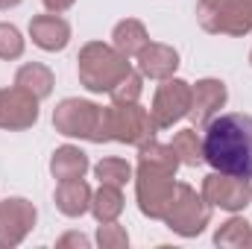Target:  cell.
<instances>
[{"label": "cell", "instance_id": "obj_31", "mask_svg": "<svg viewBox=\"0 0 252 249\" xmlns=\"http://www.w3.org/2000/svg\"><path fill=\"white\" fill-rule=\"evenodd\" d=\"M250 64H252V50H250Z\"/></svg>", "mask_w": 252, "mask_h": 249}, {"label": "cell", "instance_id": "obj_9", "mask_svg": "<svg viewBox=\"0 0 252 249\" xmlns=\"http://www.w3.org/2000/svg\"><path fill=\"white\" fill-rule=\"evenodd\" d=\"M38 220V211L24 196L0 199V249H15L24 244V238L32 232Z\"/></svg>", "mask_w": 252, "mask_h": 249}, {"label": "cell", "instance_id": "obj_3", "mask_svg": "<svg viewBox=\"0 0 252 249\" xmlns=\"http://www.w3.org/2000/svg\"><path fill=\"white\" fill-rule=\"evenodd\" d=\"M135 199L144 217L150 220H164L173 199H176V173L164 170V167H153V164H141L135 167Z\"/></svg>", "mask_w": 252, "mask_h": 249}, {"label": "cell", "instance_id": "obj_20", "mask_svg": "<svg viewBox=\"0 0 252 249\" xmlns=\"http://www.w3.org/2000/svg\"><path fill=\"white\" fill-rule=\"evenodd\" d=\"M170 147H173L179 164H185V167L202 164V135H199V129H179L173 135Z\"/></svg>", "mask_w": 252, "mask_h": 249}, {"label": "cell", "instance_id": "obj_7", "mask_svg": "<svg viewBox=\"0 0 252 249\" xmlns=\"http://www.w3.org/2000/svg\"><path fill=\"white\" fill-rule=\"evenodd\" d=\"M199 193L211 208H223L229 214H238L252 202V179H241V176H229V173L214 170L202 179Z\"/></svg>", "mask_w": 252, "mask_h": 249}, {"label": "cell", "instance_id": "obj_18", "mask_svg": "<svg viewBox=\"0 0 252 249\" xmlns=\"http://www.w3.org/2000/svg\"><path fill=\"white\" fill-rule=\"evenodd\" d=\"M252 32V0H223L220 35H250Z\"/></svg>", "mask_w": 252, "mask_h": 249}, {"label": "cell", "instance_id": "obj_5", "mask_svg": "<svg viewBox=\"0 0 252 249\" xmlns=\"http://www.w3.org/2000/svg\"><path fill=\"white\" fill-rule=\"evenodd\" d=\"M106 124H109V141H121L129 147H141L153 141L158 132V126L153 124V115L138 103H124V106L112 103L106 109Z\"/></svg>", "mask_w": 252, "mask_h": 249}, {"label": "cell", "instance_id": "obj_29", "mask_svg": "<svg viewBox=\"0 0 252 249\" xmlns=\"http://www.w3.org/2000/svg\"><path fill=\"white\" fill-rule=\"evenodd\" d=\"M41 3H44V9H47V12H56V15H62V12H67V9H70L76 0H41Z\"/></svg>", "mask_w": 252, "mask_h": 249}, {"label": "cell", "instance_id": "obj_4", "mask_svg": "<svg viewBox=\"0 0 252 249\" xmlns=\"http://www.w3.org/2000/svg\"><path fill=\"white\" fill-rule=\"evenodd\" d=\"M167 229L176 232L179 238H196L205 232V226L211 223V205L202 199V193H196L190 185L179 182L176 187V199L164 217Z\"/></svg>", "mask_w": 252, "mask_h": 249}, {"label": "cell", "instance_id": "obj_17", "mask_svg": "<svg viewBox=\"0 0 252 249\" xmlns=\"http://www.w3.org/2000/svg\"><path fill=\"white\" fill-rule=\"evenodd\" d=\"M15 85H21L24 91H30L35 100H47L53 94V85H56V76L47 64L41 62H27L18 67L15 73Z\"/></svg>", "mask_w": 252, "mask_h": 249}, {"label": "cell", "instance_id": "obj_8", "mask_svg": "<svg viewBox=\"0 0 252 249\" xmlns=\"http://www.w3.org/2000/svg\"><path fill=\"white\" fill-rule=\"evenodd\" d=\"M188 112H190V82L179 79V76L161 79V85L156 88L153 106H150L153 124L158 129H170L182 118H188Z\"/></svg>", "mask_w": 252, "mask_h": 249}, {"label": "cell", "instance_id": "obj_11", "mask_svg": "<svg viewBox=\"0 0 252 249\" xmlns=\"http://www.w3.org/2000/svg\"><path fill=\"white\" fill-rule=\"evenodd\" d=\"M226 100H229V88H226V82L223 79H214V76H205V79H199L196 85H190V124L193 129H205V126L211 124L217 115H220V109L226 106Z\"/></svg>", "mask_w": 252, "mask_h": 249}, {"label": "cell", "instance_id": "obj_10", "mask_svg": "<svg viewBox=\"0 0 252 249\" xmlns=\"http://www.w3.org/2000/svg\"><path fill=\"white\" fill-rule=\"evenodd\" d=\"M38 103L30 91L21 85L0 88V129L6 132H24L38 124Z\"/></svg>", "mask_w": 252, "mask_h": 249}, {"label": "cell", "instance_id": "obj_2", "mask_svg": "<svg viewBox=\"0 0 252 249\" xmlns=\"http://www.w3.org/2000/svg\"><path fill=\"white\" fill-rule=\"evenodd\" d=\"M129 70H132L129 59L106 41H88V44H82V50L76 56L79 82L91 94H109Z\"/></svg>", "mask_w": 252, "mask_h": 249}, {"label": "cell", "instance_id": "obj_25", "mask_svg": "<svg viewBox=\"0 0 252 249\" xmlns=\"http://www.w3.org/2000/svg\"><path fill=\"white\" fill-rule=\"evenodd\" d=\"M24 47H27V41H24L21 30L15 24H0V59L3 62L21 59L24 56Z\"/></svg>", "mask_w": 252, "mask_h": 249}, {"label": "cell", "instance_id": "obj_27", "mask_svg": "<svg viewBox=\"0 0 252 249\" xmlns=\"http://www.w3.org/2000/svg\"><path fill=\"white\" fill-rule=\"evenodd\" d=\"M97 244L103 249H124L129 247V235H126L124 226H118V220L115 223H100L97 226Z\"/></svg>", "mask_w": 252, "mask_h": 249}, {"label": "cell", "instance_id": "obj_16", "mask_svg": "<svg viewBox=\"0 0 252 249\" xmlns=\"http://www.w3.org/2000/svg\"><path fill=\"white\" fill-rule=\"evenodd\" d=\"M88 167H91L88 156H85L79 147H73V144L56 147L53 156H50V173H53V179H59V182L82 179V176L88 173Z\"/></svg>", "mask_w": 252, "mask_h": 249}, {"label": "cell", "instance_id": "obj_19", "mask_svg": "<svg viewBox=\"0 0 252 249\" xmlns=\"http://www.w3.org/2000/svg\"><path fill=\"white\" fill-rule=\"evenodd\" d=\"M91 214L97 223H115L124 214V193L115 185H100L91 196Z\"/></svg>", "mask_w": 252, "mask_h": 249}, {"label": "cell", "instance_id": "obj_26", "mask_svg": "<svg viewBox=\"0 0 252 249\" xmlns=\"http://www.w3.org/2000/svg\"><path fill=\"white\" fill-rule=\"evenodd\" d=\"M220 18H223V0H196V24L205 32L220 35Z\"/></svg>", "mask_w": 252, "mask_h": 249}, {"label": "cell", "instance_id": "obj_21", "mask_svg": "<svg viewBox=\"0 0 252 249\" xmlns=\"http://www.w3.org/2000/svg\"><path fill=\"white\" fill-rule=\"evenodd\" d=\"M252 226L244 217H229L217 232H214V244L223 249H250Z\"/></svg>", "mask_w": 252, "mask_h": 249}, {"label": "cell", "instance_id": "obj_14", "mask_svg": "<svg viewBox=\"0 0 252 249\" xmlns=\"http://www.w3.org/2000/svg\"><path fill=\"white\" fill-rule=\"evenodd\" d=\"M91 196L94 190L85 179H67V182H59L53 202L64 217H82L85 211H91Z\"/></svg>", "mask_w": 252, "mask_h": 249}, {"label": "cell", "instance_id": "obj_30", "mask_svg": "<svg viewBox=\"0 0 252 249\" xmlns=\"http://www.w3.org/2000/svg\"><path fill=\"white\" fill-rule=\"evenodd\" d=\"M15 6H21V0H0V12H9Z\"/></svg>", "mask_w": 252, "mask_h": 249}, {"label": "cell", "instance_id": "obj_22", "mask_svg": "<svg viewBox=\"0 0 252 249\" xmlns=\"http://www.w3.org/2000/svg\"><path fill=\"white\" fill-rule=\"evenodd\" d=\"M94 176L100 179V185L124 187L126 182L135 179V170H132V164H129L126 158H115V156H109V158H103V161L94 164Z\"/></svg>", "mask_w": 252, "mask_h": 249}, {"label": "cell", "instance_id": "obj_13", "mask_svg": "<svg viewBox=\"0 0 252 249\" xmlns=\"http://www.w3.org/2000/svg\"><path fill=\"white\" fill-rule=\"evenodd\" d=\"M30 38H32L35 47H41L47 53H59L70 41V24L64 21L62 15H56V12L35 15L30 21Z\"/></svg>", "mask_w": 252, "mask_h": 249}, {"label": "cell", "instance_id": "obj_1", "mask_svg": "<svg viewBox=\"0 0 252 249\" xmlns=\"http://www.w3.org/2000/svg\"><path fill=\"white\" fill-rule=\"evenodd\" d=\"M202 161L211 170L252 179V115H217L202 129Z\"/></svg>", "mask_w": 252, "mask_h": 249}, {"label": "cell", "instance_id": "obj_15", "mask_svg": "<svg viewBox=\"0 0 252 249\" xmlns=\"http://www.w3.org/2000/svg\"><path fill=\"white\" fill-rule=\"evenodd\" d=\"M147 44H150V32H147L144 21L124 18V21L115 24V30H112V47L118 53H124L126 59H135Z\"/></svg>", "mask_w": 252, "mask_h": 249}, {"label": "cell", "instance_id": "obj_24", "mask_svg": "<svg viewBox=\"0 0 252 249\" xmlns=\"http://www.w3.org/2000/svg\"><path fill=\"white\" fill-rule=\"evenodd\" d=\"M141 94H144V76H141L138 70H129L124 79L109 91V97H112V103H115V106L138 103V100H141Z\"/></svg>", "mask_w": 252, "mask_h": 249}, {"label": "cell", "instance_id": "obj_23", "mask_svg": "<svg viewBox=\"0 0 252 249\" xmlns=\"http://www.w3.org/2000/svg\"><path fill=\"white\" fill-rule=\"evenodd\" d=\"M138 161H141V164H153V167H164V170H170V173L179 170V158H176L173 147H170V144H158L156 138L138 147Z\"/></svg>", "mask_w": 252, "mask_h": 249}, {"label": "cell", "instance_id": "obj_28", "mask_svg": "<svg viewBox=\"0 0 252 249\" xmlns=\"http://www.w3.org/2000/svg\"><path fill=\"white\" fill-rule=\"evenodd\" d=\"M56 247H59V249H67V247L88 249V247H91V241H88L85 235H79V232H67V235H62V238L56 241Z\"/></svg>", "mask_w": 252, "mask_h": 249}, {"label": "cell", "instance_id": "obj_6", "mask_svg": "<svg viewBox=\"0 0 252 249\" xmlns=\"http://www.w3.org/2000/svg\"><path fill=\"white\" fill-rule=\"evenodd\" d=\"M103 106L79 97H64L62 103L53 109V126L64 138H79V141H94V132L100 124Z\"/></svg>", "mask_w": 252, "mask_h": 249}, {"label": "cell", "instance_id": "obj_12", "mask_svg": "<svg viewBox=\"0 0 252 249\" xmlns=\"http://www.w3.org/2000/svg\"><path fill=\"white\" fill-rule=\"evenodd\" d=\"M135 62H138V73H141L144 79L161 82V79H170V76L176 73V67H179V53H176V47H170V44L150 41V44L135 56Z\"/></svg>", "mask_w": 252, "mask_h": 249}, {"label": "cell", "instance_id": "obj_32", "mask_svg": "<svg viewBox=\"0 0 252 249\" xmlns=\"http://www.w3.org/2000/svg\"><path fill=\"white\" fill-rule=\"evenodd\" d=\"M250 249H252V238H250Z\"/></svg>", "mask_w": 252, "mask_h": 249}]
</instances>
